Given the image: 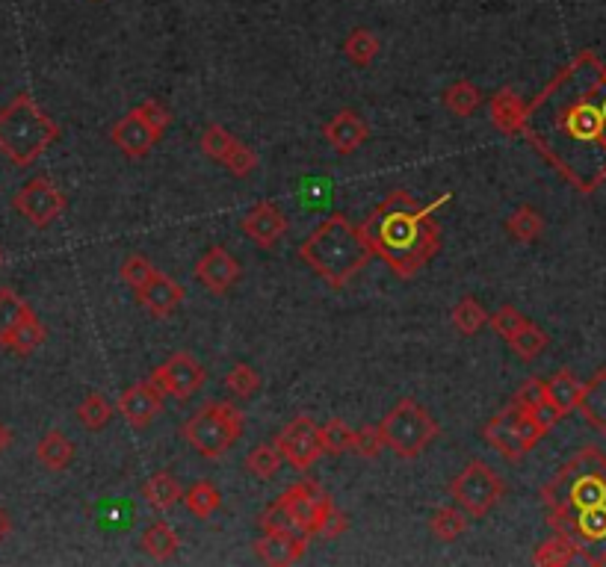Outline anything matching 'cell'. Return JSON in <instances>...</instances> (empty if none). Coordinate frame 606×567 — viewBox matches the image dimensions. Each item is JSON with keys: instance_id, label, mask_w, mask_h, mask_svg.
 <instances>
[{"instance_id": "cell-1", "label": "cell", "mask_w": 606, "mask_h": 567, "mask_svg": "<svg viewBox=\"0 0 606 567\" xmlns=\"http://www.w3.org/2000/svg\"><path fill=\"white\" fill-rule=\"evenodd\" d=\"M521 136L571 187L592 195L606 184V63L580 51L527 104Z\"/></svg>"}, {"instance_id": "cell-2", "label": "cell", "mask_w": 606, "mask_h": 567, "mask_svg": "<svg viewBox=\"0 0 606 567\" xmlns=\"http://www.w3.org/2000/svg\"><path fill=\"white\" fill-rule=\"evenodd\" d=\"M547 523L592 567L606 565V455L583 446L539 494Z\"/></svg>"}, {"instance_id": "cell-3", "label": "cell", "mask_w": 606, "mask_h": 567, "mask_svg": "<svg viewBox=\"0 0 606 567\" xmlns=\"http://www.w3.org/2000/svg\"><path fill=\"white\" fill-rule=\"evenodd\" d=\"M447 201L450 195L423 207L408 189H391L388 198L364 219L361 231L373 254L388 263L394 275L414 278L441 249V228L432 213Z\"/></svg>"}, {"instance_id": "cell-4", "label": "cell", "mask_w": 606, "mask_h": 567, "mask_svg": "<svg viewBox=\"0 0 606 567\" xmlns=\"http://www.w3.org/2000/svg\"><path fill=\"white\" fill-rule=\"evenodd\" d=\"M296 254L335 290H343L376 257L361 225H352L343 213H332L326 222H320L299 243Z\"/></svg>"}, {"instance_id": "cell-5", "label": "cell", "mask_w": 606, "mask_h": 567, "mask_svg": "<svg viewBox=\"0 0 606 567\" xmlns=\"http://www.w3.org/2000/svg\"><path fill=\"white\" fill-rule=\"evenodd\" d=\"M60 139L57 122L27 95H15L0 110V154L15 166H33Z\"/></svg>"}, {"instance_id": "cell-6", "label": "cell", "mask_w": 606, "mask_h": 567, "mask_svg": "<svg viewBox=\"0 0 606 567\" xmlns=\"http://www.w3.org/2000/svg\"><path fill=\"white\" fill-rule=\"evenodd\" d=\"M181 435L202 458H222L243 438V414L231 402H207L181 426Z\"/></svg>"}, {"instance_id": "cell-7", "label": "cell", "mask_w": 606, "mask_h": 567, "mask_svg": "<svg viewBox=\"0 0 606 567\" xmlns=\"http://www.w3.org/2000/svg\"><path fill=\"white\" fill-rule=\"evenodd\" d=\"M382 441L397 455V458H417L423 455V449L441 435L438 423L432 420V414L411 396H403L379 423Z\"/></svg>"}, {"instance_id": "cell-8", "label": "cell", "mask_w": 606, "mask_h": 567, "mask_svg": "<svg viewBox=\"0 0 606 567\" xmlns=\"http://www.w3.org/2000/svg\"><path fill=\"white\" fill-rule=\"evenodd\" d=\"M450 494L459 508H465L471 517H485L494 505L506 497V482L479 458L465 464V470L450 482Z\"/></svg>"}, {"instance_id": "cell-9", "label": "cell", "mask_w": 606, "mask_h": 567, "mask_svg": "<svg viewBox=\"0 0 606 567\" xmlns=\"http://www.w3.org/2000/svg\"><path fill=\"white\" fill-rule=\"evenodd\" d=\"M275 446L281 449L284 461L296 470H308L314 467L326 449H323V438H320V423L311 414H299L293 417L278 435H275Z\"/></svg>"}, {"instance_id": "cell-10", "label": "cell", "mask_w": 606, "mask_h": 567, "mask_svg": "<svg viewBox=\"0 0 606 567\" xmlns=\"http://www.w3.org/2000/svg\"><path fill=\"white\" fill-rule=\"evenodd\" d=\"M15 210L33 225V228H48L66 213V195L51 178H33L15 192L12 198Z\"/></svg>"}, {"instance_id": "cell-11", "label": "cell", "mask_w": 606, "mask_h": 567, "mask_svg": "<svg viewBox=\"0 0 606 567\" xmlns=\"http://www.w3.org/2000/svg\"><path fill=\"white\" fill-rule=\"evenodd\" d=\"M151 378L166 390V396H175L181 402H187L190 396H196L207 381V373L204 367L187 352H175L172 358H166Z\"/></svg>"}, {"instance_id": "cell-12", "label": "cell", "mask_w": 606, "mask_h": 567, "mask_svg": "<svg viewBox=\"0 0 606 567\" xmlns=\"http://www.w3.org/2000/svg\"><path fill=\"white\" fill-rule=\"evenodd\" d=\"M482 435H485L488 446H494L506 461H521L530 452V446L521 435V408L515 402H509L497 417H491L485 423Z\"/></svg>"}, {"instance_id": "cell-13", "label": "cell", "mask_w": 606, "mask_h": 567, "mask_svg": "<svg viewBox=\"0 0 606 567\" xmlns=\"http://www.w3.org/2000/svg\"><path fill=\"white\" fill-rule=\"evenodd\" d=\"M163 399H166V390L148 376L145 381H136L131 384L122 399H119V414L134 426V429H145L160 411H163Z\"/></svg>"}, {"instance_id": "cell-14", "label": "cell", "mask_w": 606, "mask_h": 567, "mask_svg": "<svg viewBox=\"0 0 606 567\" xmlns=\"http://www.w3.org/2000/svg\"><path fill=\"white\" fill-rule=\"evenodd\" d=\"M240 228H243V234L258 246V249H275L278 246V240L287 234V216H284V210L275 204V201H261V204H255L246 216H243V222H240Z\"/></svg>"}, {"instance_id": "cell-15", "label": "cell", "mask_w": 606, "mask_h": 567, "mask_svg": "<svg viewBox=\"0 0 606 567\" xmlns=\"http://www.w3.org/2000/svg\"><path fill=\"white\" fill-rule=\"evenodd\" d=\"M196 278H199V284H202L207 293L222 296V293H228L240 281V263H237V257L228 252L225 246H213L196 263Z\"/></svg>"}, {"instance_id": "cell-16", "label": "cell", "mask_w": 606, "mask_h": 567, "mask_svg": "<svg viewBox=\"0 0 606 567\" xmlns=\"http://www.w3.org/2000/svg\"><path fill=\"white\" fill-rule=\"evenodd\" d=\"M163 133H157L154 127L148 125L136 110H131L125 119H119L113 130H110V142L131 160H142L154 151V145L160 142Z\"/></svg>"}, {"instance_id": "cell-17", "label": "cell", "mask_w": 606, "mask_h": 567, "mask_svg": "<svg viewBox=\"0 0 606 567\" xmlns=\"http://www.w3.org/2000/svg\"><path fill=\"white\" fill-rule=\"evenodd\" d=\"M308 535L299 529H287V532H264L261 541H255V556L272 567L296 565L305 550H308Z\"/></svg>"}, {"instance_id": "cell-18", "label": "cell", "mask_w": 606, "mask_h": 567, "mask_svg": "<svg viewBox=\"0 0 606 567\" xmlns=\"http://www.w3.org/2000/svg\"><path fill=\"white\" fill-rule=\"evenodd\" d=\"M323 139L332 145V151L340 157L355 154L367 139H370V127L355 113V110H340L326 125H323Z\"/></svg>"}, {"instance_id": "cell-19", "label": "cell", "mask_w": 606, "mask_h": 567, "mask_svg": "<svg viewBox=\"0 0 606 567\" xmlns=\"http://www.w3.org/2000/svg\"><path fill=\"white\" fill-rule=\"evenodd\" d=\"M136 299L148 314L163 319V316L175 314L178 305L184 302V287L175 278H169L163 272H154L142 287H136Z\"/></svg>"}, {"instance_id": "cell-20", "label": "cell", "mask_w": 606, "mask_h": 567, "mask_svg": "<svg viewBox=\"0 0 606 567\" xmlns=\"http://www.w3.org/2000/svg\"><path fill=\"white\" fill-rule=\"evenodd\" d=\"M488 116L494 127L506 136H518L524 130V119H527V104L521 101L518 89L503 86L488 98Z\"/></svg>"}, {"instance_id": "cell-21", "label": "cell", "mask_w": 606, "mask_h": 567, "mask_svg": "<svg viewBox=\"0 0 606 567\" xmlns=\"http://www.w3.org/2000/svg\"><path fill=\"white\" fill-rule=\"evenodd\" d=\"M580 414L589 423V429H595L598 435L606 438V367L595 370V376L583 384V396H580Z\"/></svg>"}, {"instance_id": "cell-22", "label": "cell", "mask_w": 606, "mask_h": 567, "mask_svg": "<svg viewBox=\"0 0 606 567\" xmlns=\"http://www.w3.org/2000/svg\"><path fill=\"white\" fill-rule=\"evenodd\" d=\"M544 396H547V402L565 417V414H571V411L580 405L583 381L574 376L571 370H556L553 376L544 381Z\"/></svg>"}, {"instance_id": "cell-23", "label": "cell", "mask_w": 606, "mask_h": 567, "mask_svg": "<svg viewBox=\"0 0 606 567\" xmlns=\"http://www.w3.org/2000/svg\"><path fill=\"white\" fill-rule=\"evenodd\" d=\"M142 497L154 511H169L178 503H184V488L169 470H160V473L148 476V482L142 485Z\"/></svg>"}, {"instance_id": "cell-24", "label": "cell", "mask_w": 606, "mask_h": 567, "mask_svg": "<svg viewBox=\"0 0 606 567\" xmlns=\"http://www.w3.org/2000/svg\"><path fill=\"white\" fill-rule=\"evenodd\" d=\"M142 550H145L154 562H169V559L178 556L181 538H178V532H175L169 523L157 520V523H151V526L142 532Z\"/></svg>"}, {"instance_id": "cell-25", "label": "cell", "mask_w": 606, "mask_h": 567, "mask_svg": "<svg viewBox=\"0 0 606 567\" xmlns=\"http://www.w3.org/2000/svg\"><path fill=\"white\" fill-rule=\"evenodd\" d=\"M36 458H39V464L42 467H48V470H54V473H63L71 467V461H74V443L68 441L63 432H57V429H51L39 446H36Z\"/></svg>"}, {"instance_id": "cell-26", "label": "cell", "mask_w": 606, "mask_h": 567, "mask_svg": "<svg viewBox=\"0 0 606 567\" xmlns=\"http://www.w3.org/2000/svg\"><path fill=\"white\" fill-rule=\"evenodd\" d=\"M468 517H471V514H468L465 508L441 505V508L432 511V517H429V529H432V535H435L438 541L453 544V541H459V538L468 532Z\"/></svg>"}, {"instance_id": "cell-27", "label": "cell", "mask_w": 606, "mask_h": 567, "mask_svg": "<svg viewBox=\"0 0 606 567\" xmlns=\"http://www.w3.org/2000/svg\"><path fill=\"white\" fill-rule=\"evenodd\" d=\"M482 92H479V86L471 83V80H456L453 86H447L444 89V95H441V104L453 113V116H459V119H468L473 116L479 107H482Z\"/></svg>"}, {"instance_id": "cell-28", "label": "cell", "mask_w": 606, "mask_h": 567, "mask_svg": "<svg viewBox=\"0 0 606 567\" xmlns=\"http://www.w3.org/2000/svg\"><path fill=\"white\" fill-rule=\"evenodd\" d=\"M45 340H48L45 325L39 322V316L30 311V314L21 319V325H18V328H15L9 337H6V343H3V346H6V349H12L15 355H30V352H36V349H39Z\"/></svg>"}, {"instance_id": "cell-29", "label": "cell", "mask_w": 606, "mask_h": 567, "mask_svg": "<svg viewBox=\"0 0 606 567\" xmlns=\"http://www.w3.org/2000/svg\"><path fill=\"white\" fill-rule=\"evenodd\" d=\"M506 234H509L515 243H536L541 234H544V216H541L536 207L521 204V207L506 219Z\"/></svg>"}, {"instance_id": "cell-30", "label": "cell", "mask_w": 606, "mask_h": 567, "mask_svg": "<svg viewBox=\"0 0 606 567\" xmlns=\"http://www.w3.org/2000/svg\"><path fill=\"white\" fill-rule=\"evenodd\" d=\"M450 322H453V328H456L462 337H473V334H479L485 325H491V316L482 308L479 299L465 296V299L450 311Z\"/></svg>"}, {"instance_id": "cell-31", "label": "cell", "mask_w": 606, "mask_h": 567, "mask_svg": "<svg viewBox=\"0 0 606 567\" xmlns=\"http://www.w3.org/2000/svg\"><path fill=\"white\" fill-rule=\"evenodd\" d=\"M379 39L367 30V27H358V30H352L349 36H346V42H343V54H346V60L352 65H358V68H367V65L373 63L376 57H379Z\"/></svg>"}, {"instance_id": "cell-32", "label": "cell", "mask_w": 606, "mask_h": 567, "mask_svg": "<svg viewBox=\"0 0 606 567\" xmlns=\"http://www.w3.org/2000/svg\"><path fill=\"white\" fill-rule=\"evenodd\" d=\"M113 417V405L104 393L92 390L83 396V402L77 405V420L89 429V432H101Z\"/></svg>"}, {"instance_id": "cell-33", "label": "cell", "mask_w": 606, "mask_h": 567, "mask_svg": "<svg viewBox=\"0 0 606 567\" xmlns=\"http://www.w3.org/2000/svg\"><path fill=\"white\" fill-rule=\"evenodd\" d=\"M184 505L193 517L199 520H207L210 514H216L222 508V494L213 482H196L187 494H184Z\"/></svg>"}, {"instance_id": "cell-34", "label": "cell", "mask_w": 606, "mask_h": 567, "mask_svg": "<svg viewBox=\"0 0 606 567\" xmlns=\"http://www.w3.org/2000/svg\"><path fill=\"white\" fill-rule=\"evenodd\" d=\"M547 346H550V337H547V331L539 328L536 322H527V325L509 340V349H512L521 361H536Z\"/></svg>"}, {"instance_id": "cell-35", "label": "cell", "mask_w": 606, "mask_h": 567, "mask_svg": "<svg viewBox=\"0 0 606 567\" xmlns=\"http://www.w3.org/2000/svg\"><path fill=\"white\" fill-rule=\"evenodd\" d=\"M574 559H580V556H577L574 544L565 541L562 535H553L550 541H541L536 553H533V565L541 567H565L571 565Z\"/></svg>"}, {"instance_id": "cell-36", "label": "cell", "mask_w": 606, "mask_h": 567, "mask_svg": "<svg viewBox=\"0 0 606 567\" xmlns=\"http://www.w3.org/2000/svg\"><path fill=\"white\" fill-rule=\"evenodd\" d=\"M30 314V305L9 287L0 290V346L6 343V337L21 325V319Z\"/></svg>"}, {"instance_id": "cell-37", "label": "cell", "mask_w": 606, "mask_h": 567, "mask_svg": "<svg viewBox=\"0 0 606 567\" xmlns=\"http://www.w3.org/2000/svg\"><path fill=\"white\" fill-rule=\"evenodd\" d=\"M320 438H323L326 455H346L355 449V432L340 417H332L329 423L320 426Z\"/></svg>"}, {"instance_id": "cell-38", "label": "cell", "mask_w": 606, "mask_h": 567, "mask_svg": "<svg viewBox=\"0 0 606 567\" xmlns=\"http://www.w3.org/2000/svg\"><path fill=\"white\" fill-rule=\"evenodd\" d=\"M281 449L275 443H261L246 455V470L258 479H272L281 467Z\"/></svg>"}, {"instance_id": "cell-39", "label": "cell", "mask_w": 606, "mask_h": 567, "mask_svg": "<svg viewBox=\"0 0 606 567\" xmlns=\"http://www.w3.org/2000/svg\"><path fill=\"white\" fill-rule=\"evenodd\" d=\"M225 387L228 393H234L237 399H249L261 390V376L249 367V364H234L225 373Z\"/></svg>"}, {"instance_id": "cell-40", "label": "cell", "mask_w": 606, "mask_h": 567, "mask_svg": "<svg viewBox=\"0 0 606 567\" xmlns=\"http://www.w3.org/2000/svg\"><path fill=\"white\" fill-rule=\"evenodd\" d=\"M234 145H237V136H231L222 125H210L202 133L204 157H210V160H216V163H222V160L231 154Z\"/></svg>"}, {"instance_id": "cell-41", "label": "cell", "mask_w": 606, "mask_h": 567, "mask_svg": "<svg viewBox=\"0 0 606 567\" xmlns=\"http://www.w3.org/2000/svg\"><path fill=\"white\" fill-rule=\"evenodd\" d=\"M222 166L228 169V175H231V178L243 181V178H249V175L258 169V154H255L249 145H243V142L237 139V145H234V148H231V154L222 160Z\"/></svg>"}, {"instance_id": "cell-42", "label": "cell", "mask_w": 606, "mask_h": 567, "mask_svg": "<svg viewBox=\"0 0 606 567\" xmlns=\"http://www.w3.org/2000/svg\"><path fill=\"white\" fill-rule=\"evenodd\" d=\"M261 529H264V532H287V529H296L293 511H290V505H287L284 497L272 500V503L264 508V514H261Z\"/></svg>"}, {"instance_id": "cell-43", "label": "cell", "mask_w": 606, "mask_h": 567, "mask_svg": "<svg viewBox=\"0 0 606 567\" xmlns=\"http://www.w3.org/2000/svg\"><path fill=\"white\" fill-rule=\"evenodd\" d=\"M527 322H530V319L521 314L518 308H512V305H503L497 314L491 316V328H494V331H497V334H500L506 343H509V340H512V337H515V334H518V331H521Z\"/></svg>"}, {"instance_id": "cell-44", "label": "cell", "mask_w": 606, "mask_h": 567, "mask_svg": "<svg viewBox=\"0 0 606 567\" xmlns=\"http://www.w3.org/2000/svg\"><path fill=\"white\" fill-rule=\"evenodd\" d=\"M157 269H154V263L148 260V257H142V254H131V257H125V263H122V269H119V275H122V281L125 284H131V287H142L151 275H154Z\"/></svg>"}, {"instance_id": "cell-45", "label": "cell", "mask_w": 606, "mask_h": 567, "mask_svg": "<svg viewBox=\"0 0 606 567\" xmlns=\"http://www.w3.org/2000/svg\"><path fill=\"white\" fill-rule=\"evenodd\" d=\"M136 113L148 122V125L154 127L157 133H166V127L172 125V113H169V107L163 104V101H157V98H148V101H142L139 107H134Z\"/></svg>"}, {"instance_id": "cell-46", "label": "cell", "mask_w": 606, "mask_h": 567, "mask_svg": "<svg viewBox=\"0 0 606 567\" xmlns=\"http://www.w3.org/2000/svg\"><path fill=\"white\" fill-rule=\"evenodd\" d=\"M382 449H385V441H382L379 426H361V429H355V452L361 458H376Z\"/></svg>"}, {"instance_id": "cell-47", "label": "cell", "mask_w": 606, "mask_h": 567, "mask_svg": "<svg viewBox=\"0 0 606 567\" xmlns=\"http://www.w3.org/2000/svg\"><path fill=\"white\" fill-rule=\"evenodd\" d=\"M512 402H515L521 411L539 408L541 402H544V381H541V378H527V381L518 387V393L512 396Z\"/></svg>"}, {"instance_id": "cell-48", "label": "cell", "mask_w": 606, "mask_h": 567, "mask_svg": "<svg viewBox=\"0 0 606 567\" xmlns=\"http://www.w3.org/2000/svg\"><path fill=\"white\" fill-rule=\"evenodd\" d=\"M346 529H349V514H346V511H340V508L335 505L320 535H323V538H340V535H343Z\"/></svg>"}, {"instance_id": "cell-49", "label": "cell", "mask_w": 606, "mask_h": 567, "mask_svg": "<svg viewBox=\"0 0 606 567\" xmlns=\"http://www.w3.org/2000/svg\"><path fill=\"white\" fill-rule=\"evenodd\" d=\"M9 532H12V517L0 508V541H6L9 538Z\"/></svg>"}, {"instance_id": "cell-50", "label": "cell", "mask_w": 606, "mask_h": 567, "mask_svg": "<svg viewBox=\"0 0 606 567\" xmlns=\"http://www.w3.org/2000/svg\"><path fill=\"white\" fill-rule=\"evenodd\" d=\"M9 443H12V435H9V429H6V423L0 420V455L9 449Z\"/></svg>"}, {"instance_id": "cell-51", "label": "cell", "mask_w": 606, "mask_h": 567, "mask_svg": "<svg viewBox=\"0 0 606 567\" xmlns=\"http://www.w3.org/2000/svg\"><path fill=\"white\" fill-rule=\"evenodd\" d=\"M0 266H3V249H0Z\"/></svg>"}]
</instances>
